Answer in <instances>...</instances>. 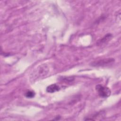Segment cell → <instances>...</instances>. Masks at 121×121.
I'll use <instances>...</instances> for the list:
<instances>
[{"label": "cell", "mask_w": 121, "mask_h": 121, "mask_svg": "<svg viewBox=\"0 0 121 121\" xmlns=\"http://www.w3.org/2000/svg\"><path fill=\"white\" fill-rule=\"evenodd\" d=\"M95 90L98 95L101 97H107L111 94V91L110 88L100 84L97 85L95 86Z\"/></svg>", "instance_id": "cell-1"}, {"label": "cell", "mask_w": 121, "mask_h": 121, "mask_svg": "<svg viewBox=\"0 0 121 121\" xmlns=\"http://www.w3.org/2000/svg\"><path fill=\"white\" fill-rule=\"evenodd\" d=\"M114 61L113 58H106L94 61L91 63V65L94 67H103L108 65Z\"/></svg>", "instance_id": "cell-2"}, {"label": "cell", "mask_w": 121, "mask_h": 121, "mask_svg": "<svg viewBox=\"0 0 121 121\" xmlns=\"http://www.w3.org/2000/svg\"><path fill=\"white\" fill-rule=\"evenodd\" d=\"M60 89V87L58 85L56 84H51L49 86H48L46 88V91L48 93H52L59 91Z\"/></svg>", "instance_id": "cell-3"}, {"label": "cell", "mask_w": 121, "mask_h": 121, "mask_svg": "<svg viewBox=\"0 0 121 121\" xmlns=\"http://www.w3.org/2000/svg\"><path fill=\"white\" fill-rule=\"evenodd\" d=\"M112 35L111 34H108L107 35H105L104 37H103L99 41L98 43V44H103L105 42H107V41H108L112 37Z\"/></svg>", "instance_id": "cell-4"}, {"label": "cell", "mask_w": 121, "mask_h": 121, "mask_svg": "<svg viewBox=\"0 0 121 121\" xmlns=\"http://www.w3.org/2000/svg\"><path fill=\"white\" fill-rule=\"evenodd\" d=\"M35 93L34 91L31 90H28L25 94V96L26 97L29 98H33L35 96Z\"/></svg>", "instance_id": "cell-5"}, {"label": "cell", "mask_w": 121, "mask_h": 121, "mask_svg": "<svg viewBox=\"0 0 121 121\" xmlns=\"http://www.w3.org/2000/svg\"><path fill=\"white\" fill-rule=\"evenodd\" d=\"M61 80L64 82H70L74 80V78L73 77H61Z\"/></svg>", "instance_id": "cell-6"}]
</instances>
